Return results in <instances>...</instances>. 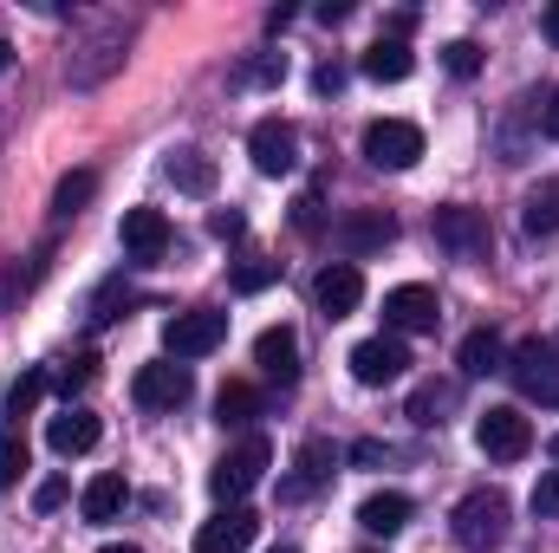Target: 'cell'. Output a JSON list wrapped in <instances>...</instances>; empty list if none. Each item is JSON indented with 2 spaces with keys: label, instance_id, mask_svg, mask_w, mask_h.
Masks as SVG:
<instances>
[{
  "label": "cell",
  "instance_id": "cell-28",
  "mask_svg": "<svg viewBox=\"0 0 559 553\" xmlns=\"http://www.w3.org/2000/svg\"><path fill=\"white\" fill-rule=\"evenodd\" d=\"M92 196H98V176H92V169H72V176H59V189H52V215L72 222Z\"/></svg>",
  "mask_w": 559,
  "mask_h": 553
},
{
  "label": "cell",
  "instance_id": "cell-1",
  "mask_svg": "<svg viewBox=\"0 0 559 553\" xmlns=\"http://www.w3.org/2000/svg\"><path fill=\"white\" fill-rule=\"evenodd\" d=\"M449 534H455V548H468V553H495L508 541V495L501 489H468L455 502V515H449Z\"/></svg>",
  "mask_w": 559,
  "mask_h": 553
},
{
  "label": "cell",
  "instance_id": "cell-35",
  "mask_svg": "<svg viewBox=\"0 0 559 553\" xmlns=\"http://www.w3.org/2000/svg\"><path fill=\"white\" fill-rule=\"evenodd\" d=\"M20 469H26V436H13V430H7V436H0V489H7V482H20Z\"/></svg>",
  "mask_w": 559,
  "mask_h": 553
},
{
  "label": "cell",
  "instance_id": "cell-42",
  "mask_svg": "<svg viewBox=\"0 0 559 553\" xmlns=\"http://www.w3.org/2000/svg\"><path fill=\"white\" fill-rule=\"evenodd\" d=\"M319 20H325V26H338V20H352V0H319Z\"/></svg>",
  "mask_w": 559,
  "mask_h": 553
},
{
  "label": "cell",
  "instance_id": "cell-8",
  "mask_svg": "<svg viewBox=\"0 0 559 553\" xmlns=\"http://www.w3.org/2000/svg\"><path fill=\"white\" fill-rule=\"evenodd\" d=\"M254 534H261V515H254L248 502H228V508H215V515L195 528V553H248Z\"/></svg>",
  "mask_w": 559,
  "mask_h": 553
},
{
  "label": "cell",
  "instance_id": "cell-21",
  "mask_svg": "<svg viewBox=\"0 0 559 553\" xmlns=\"http://www.w3.org/2000/svg\"><path fill=\"white\" fill-rule=\"evenodd\" d=\"M404 521H411V495H397V489H384V495H365V502H358V528H365V534H384V541H391Z\"/></svg>",
  "mask_w": 559,
  "mask_h": 553
},
{
  "label": "cell",
  "instance_id": "cell-41",
  "mask_svg": "<svg viewBox=\"0 0 559 553\" xmlns=\"http://www.w3.org/2000/svg\"><path fill=\"white\" fill-rule=\"evenodd\" d=\"M384 456H391V449H384L378 436H358V443H352V462H358V469H378Z\"/></svg>",
  "mask_w": 559,
  "mask_h": 553
},
{
  "label": "cell",
  "instance_id": "cell-25",
  "mask_svg": "<svg viewBox=\"0 0 559 553\" xmlns=\"http://www.w3.org/2000/svg\"><path fill=\"white\" fill-rule=\"evenodd\" d=\"M521 228H527V235H559V176H547L540 189H527V202H521Z\"/></svg>",
  "mask_w": 559,
  "mask_h": 553
},
{
  "label": "cell",
  "instance_id": "cell-27",
  "mask_svg": "<svg viewBox=\"0 0 559 553\" xmlns=\"http://www.w3.org/2000/svg\"><path fill=\"white\" fill-rule=\"evenodd\" d=\"M442 411H455V385H436V378H429V385L411 391V423H417V430H436Z\"/></svg>",
  "mask_w": 559,
  "mask_h": 553
},
{
  "label": "cell",
  "instance_id": "cell-19",
  "mask_svg": "<svg viewBox=\"0 0 559 553\" xmlns=\"http://www.w3.org/2000/svg\"><path fill=\"white\" fill-rule=\"evenodd\" d=\"M455 365H462V378H488V372H508L501 332H495V326H475V332L455 345Z\"/></svg>",
  "mask_w": 559,
  "mask_h": 553
},
{
  "label": "cell",
  "instance_id": "cell-13",
  "mask_svg": "<svg viewBox=\"0 0 559 553\" xmlns=\"http://www.w3.org/2000/svg\"><path fill=\"white\" fill-rule=\"evenodd\" d=\"M436 319H442V306H436V286H391L384 293V326L404 339V332H436Z\"/></svg>",
  "mask_w": 559,
  "mask_h": 553
},
{
  "label": "cell",
  "instance_id": "cell-16",
  "mask_svg": "<svg viewBox=\"0 0 559 553\" xmlns=\"http://www.w3.org/2000/svg\"><path fill=\"white\" fill-rule=\"evenodd\" d=\"M254 365H261L274 385H293V378H299V332H293V326H267V332L254 339Z\"/></svg>",
  "mask_w": 559,
  "mask_h": 553
},
{
  "label": "cell",
  "instance_id": "cell-36",
  "mask_svg": "<svg viewBox=\"0 0 559 553\" xmlns=\"http://www.w3.org/2000/svg\"><path fill=\"white\" fill-rule=\"evenodd\" d=\"M319 209H325V202H319V189H306V196L293 202V228H299V235H319V228H325V215H319Z\"/></svg>",
  "mask_w": 559,
  "mask_h": 553
},
{
  "label": "cell",
  "instance_id": "cell-5",
  "mask_svg": "<svg viewBox=\"0 0 559 553\" xmlns=\"http://www.w3.org/2000/svg\"><path fill=\"white\" fill-rule=\"evenodd\" d=\"M429 228H436V242H442L455 261H488V255H495L488 215H481V209H468V202H442Z\"/></svg>",
  "mask_w": 559,
  "mask_h": 553
},
{
  "label": "cell",
  "instance_id": "cell-6",
  "mask_svg": "<svg viewBox=\"0 0 559 553\" xmlns=\"http://www.w3.org/2000/svg\"><path fill=\"white\" fill-rule=\"evenodd\" d=\"M475 449H481L488 462H521V456L534 449V423L514 411V404H495V411L475 416Z\"/></svg>",
  "mask_w": 559,
  "mask_h": 553
},
{
  "label": "cell",
  "instance_id": "cell-23",
  "mask_svg": "<svg viewBox=\"0 0 559 553\" xmlns=\"http://www.w3.org/2000/svg\"><path fill=\"white\" fill-rule=\"evenodd\" d=\"M163 169H169V183H176L182 196H209V189H215V176H222V169H215V156H202V150H176Z\"/></svg>",
  "mask_w": 559,
  "mask_h": 553
},
{
  "label": "cell",
  "instance_id": "cell-22",
  "mask_svg": "<svg viewBox=\"0 0 559 553\" xmlns=\"http://www.w3.org/2000/svg\"><path fill=\"white\" fill-rule=\"evenodd\" d=\"M417 72V52L404 46V39H378L371 52H365V79H378V85H404Z\"/></svg>",
  "mask_w": 559,
  "mask_h": 553
},
{
  "label": "cell",
  "instance_id": "cell-46",
  "mask_svg": "<svg viewBox=\"0 0 559 553\" xmlns=\"http://www.w3.org/2000/svg\"><path fill=\"white\" fill-rule=\"evenodd\" d=\"M98 553H138V548H98Z\"/></svg>",
  "mask_w": 559,
  "mask_h": 553
},
{
  "label": "cell",
  "instance_id": "cell-39",
  "mask_svg": "<svg viewBox=\"0 0 559 553\" xmlns=\"http://www.w3.org/2000/svg\"><path fill=\"white\" fill-rule=\"evenodd\" d=\"M534 515H540V521H554L559 515V469H547V475L534 482Z\"/></svg>",
  "mask_w": 559,
  "mask_h": 553
},
{
  "label": "cell",
  "instance_id": "cell-29",
  "mask_svg": "<svg viewBox=\"0 0 559 553\" xmlns=\"http://www.w3.org/2000/svg\"><path fill=\"white\" fill-rule=\"evenodd\" d=\"M92 378H98V358H92V352H79V358H66V365L52 372V391H59V398L72 404V398H79V391H85Z\"/></svg>",
  "mask_w": 559,
  "mask_h": 553
},
{
  "label": "cell",
  "instance_id": "cell-2",
  "mask_svg": "<svg viewBox=\"0 0 559 553\" xmlns=\"http://www.w3.org/2000/svg\"><path fill=\"white\" fill-rule=\"evenodd\" d=\"M508 378L521 385V398L559 411V339H521L508 352Z\"/></svg>",
  "mask_w": 559,
  "mask_h": 553
},
{
  "label": "cell",
  "instance_id": "cell-7",
  "mask_svg": "<svg viewBox=\"0 0 559 553\" xmlns=\"http://www.w3.org/2000/svg\"><path fill=\"white\" fill-rule=\"evenodd\" d=\"M332 242H338L345 261H365V255H378V248L397 242V215L391 209H352V215L332 222Z\"/></svg>",
  "mask_w": 559,
  "mask_h": 553
},
{
  "label": "cell",
  "instance_id": "cell-14",
  "mask_svg": "<svg viewBox=\"0 0 559 553\" xmlns=\"http://www.w3.org/2000/svg\"><path fill=\"white\" fill-rule=\"evenodd\" d=\"M358 299H365V274H358L352 261H332V268H319V274H312V306H319L325 319L358 313Z\"/></svg>",
  "mask_w": 559,
  "mask_h": 553
},
{
  "label": "cell",
  "instance_id": "cell-15",
  "mask_svg": "<svg viewBox=\"0 0 559 553\" xmlns=\"http://www.w3.org/2000/svg\"><path fill=\"white\" fill-rule=\"evenodd\" d=\"M248 156H254L261 176H286V169L299 163V131L280 125V118H261V125L248 131Z\"/></svg>",
  "mask_w": 559,
  "mask_h": 553
},
{
  "label": "cell",
  "instance_id": "cell-32",
  "mask_svg": "<svg viewBox=\"0 0 559 553\" xmlns=\"http://www.w3.org/2000/svg\"><path fill=\"white\" fill-rule=\"evenodd\" d=\"M46 385H52L46 372H20V385L7 391V416H26L33 404H39V398H46Z\"/></svg>",
  "mask_w": 559,
  "mask_h": 553
},
{
  "label": "cell",
  "instance_id": "cell-3",
  "mask_svg": "<svg viewBox=\"0 0 559 553\" xmlns=\"http://www.w3.org/2000/svg\"><path fill=\"white\" fill-rule=\"evenodd\" d=\"M222 339H228V313H215V306H189V313H176V319L163 326V352H169V365L209 358Z\"/></svg>",
  "mask_w": 559,
  "mask_h": 553
},
{
  "label": "cell",
  "instance_id": "cell-12",
  "mask_svg": "<svg viewBox=\"0 0 559 553\" xmlns=\"http://www.w3.org/2000/svg\"><path fill=\"white\" fill-rule=\"evenodd\" d=\"M131 398H138L143 411H182V404H189V372H182V365H169V358L138 365Z\"/></svg>",
  "mask_w": 559,
  "mask_h": 553
},
{
  "label": "cell",
  "instance_id": "cell-43",
  "mask_svg": "<svg viewBox=\"0 0 559 553\" xmlns=\"http://www.w3.org/2000/svg\"><path fill=\"white\" fill-rule=\"evenodd\" d=\"M540 131H547V138L559 143V92H554V98H547V111H540Z\"/></svg>",
  "mask_w": 559,
  "mask_h": 553
},
{
  "label": "cell",
  "instance_id": "cell-26",
  "mask_svg": "<svg viewBox=\"0 0 559 553\" xmlns=\"http://www.w3.org/2000/svg\"><path fill=\"white\" fill-rule=\"evenodd\" d=\"M254 416H261V391H254V385H241V378L222 385V398H215V423H222V430H248Z\"/></svg>",
  "mask_w": 559,
  "mask_h": 553
},
{
  "label": "cell",
  "instance_id": "cell-40",
  "mask_svg": "<svg viewBox=\"0 0 559 553\" xmlns=\"http://www.w3.org/2000/svg\"><path fill=\"white\" fill-rule=\"evenodd\" d=\"M312 92H319V98H338V92H345V66H338V59H325V66L312 72Z\"/></svg>",
  "mask_w": 559,
  "mask_h": 553
},
{
  "label": "cell",
  "instance_id": "cell-31",
  "mask_svg": "<svg viewBox=\"0 0 559 553\" xmlns=\"http://www.w3.org/2000/svg\"><path fill=\"white\" fill-rule=\"evenodd\" d=\"M131 299H138V293L124 286V274H118V280H105V286L92 293V326H111V319H118V313H124Z\"/></svg>",
  "mask_w": 559,
  "mask_h": 553
},
{
  "label": "cell",
  "instance_id": "cell-30",
  "mask_svg": "<svg viewBox=\"0 0 559 553\" xmlns=\"http://www.w3.org/2000/svg\"><path fill=\"white\" fill-rule=\"evenodd\" d=\"M286 79V52H254L235 66V85H280Z\"/></svg>",
  "mask_w": 559,
  "mask_h": 553
},
{
  "label": "cell",
  "instance_id": "cell-20",
  "mask_svg": "<svg viewBox=\"0 0 559 553\" xmlns=\"http://www.w3.org/2000/svg\"><path fill=\"white\" fill-rule=\"evenodd\" d=\"M124 502H131V482H124V475H92L79 508H85V521H92V528H105V521H118V515H124Z\"/></svg>",
  "mask_w": 559,
  "mask_h": 553
},
{
  "label": "cell",
  "instance_id": "cell-44",
  "mask_svg": "<svg viewBox=\"0 0 559 553\" xmlns=\"http://www.w3.org/2000/svg\"><path fill=\"white\" fill-rule=\"evenodd\" d=\"M547 39H554V46H559V0H554V7H547Z\"/></svg>",
  "mask_w": 559,
  "mask_h": 553
},
{
  "label": "cell",
  "instance_id": "cell-18",
  "mask_svg": "<svg viewBox=\"0 0 559 553\" xmlns=\"http://www.w3.org/2000/svg\"><path fill=\"white\" fill-rule=\"evenodd\" d=\"M124 66V39L111 33V39H98V46H85V52H72V66H66V79L85 92V85H105L111 72Z\"/></svg>",
  "mask_w": 559,
  "mask_h": 553
},
{
  "label": "cell",
  "instance_id": "cell-38",
  "mask_svg": "<svg viewBox=\"0 0 559 553\" xmlns=\"http://www.w3.org/2000/svg\"><path fill=\"white\" fill-rule=\"evenodd\" d=\"M66 495H72V482H66V475H46V482L33 489V508L52 515V508H66Z\"/></svg>",
  "mask_w": 559,
  "mask_h": 553
},
{
  "label": "cell",
  "instance_id": "cell-24",
  "mask_svg": "<svg viewBox=\"0 0 559 553\" xmlns=\"http://www.w3.org/2000/svg\"><path fill=\"white\" fill-rule=\"evenodd\" d=\"M325 482H332V443H319V436H312V443L299 449V475L286 482V502H306V495H312V489H325Z\"/></svg>",
  "mask_w": 559,
  "mask_h": 553
},
{
  "label": "cell",
  "instance_id": "cell-11",
  "mask_svg": "<svg viewBox=\"0 0 559 553\" xmlns=\"http://www.w3.org/2000/svg\"><path fill=\"white\" fill-rule=\"evenodd\" d=\"M118 242H124V255H131L138 268H156V261L169 255V215H163V209H124Z\"/></svg>",
  "mask_w": 559,
  "mask_h": 553
},
{
  "label": "cell",
  "instance_id": "cell-33",
  "mask_svg": "<svg viewBox=\"0 0 559 553\" xmlns=\"http://www.w3.org/2000/svg\"><path fill=\"white\" fill-rule=\"evenodd\" d=\"M442 66H449V79H475L481 72V46L475 39H449L442 46Z\"/></svg>",
  "mask_w": 559,
  "mask_h": 553
},
{
  "label": "cell",
  "instance_id": "cell-37",
  "mask_svg": "<svg viewBox=\"0 0 559 553\" xmlns=\"http://www.w3.org/2000/svg\"><path fill=\"white\" fill-rule=\"evenodd\" d=\"M209 235H215V242H241V235H248V215H241V209H215V215H209Z\"/></svg>",
  "mask_w": 559,
  "mask_h": 553
},
{
  "label": "cell",
  "instance_id": "cell-9",
  "mask_svg": "<svg viewBox=\"0 0 559 553\" xmlns=\"http://www.w3.org/2000/svg\"><path fill=\"white\" fill-rule=\"evenodd\" d=\"M411 372V345L397 339V332H378V339H365V345H352V378L358 385H397Z\"/></svg>",
  "mask_w": 559,
  "mask_h": 553
},
{
  "label": "cell",
  "instance_id": "cell-34",
  "mask_svg": "<svg viewBox=\"0 0 559 553\" xmlns=\"http://www.w3.org/2000/svg\"><path fill=\"white\" fill-rule=\"evenodd\" d=\"M280 280V261H241L235 268V293H267Z\"/></svg>",
  "mask_w": 559,
  "mask_h": 553
},
{
  "label": "cell",
  "instance_id": "cell-4",
  "mask_svg": "<svg viewBox=\"0 0 559 553\" xmlns=\"http://www.w3.org/2000/svg\"><path fill=\"white\" fill-rule=\"evenodd\" d=\"M267 462H274V443H267V436H241V443L209 469V489L222 495V508H228V502H241V495L267 475Z\"/></svg>",
  "mask_w": 559,
  "mask_h": 553
},
{
  "label": "cell",
  "instance_id": "cell-10",
  "mask_svg": "<svg viewBox=\"0 0 559 553\" xmlns=\"http://www.w3.org/2000/svg\"><path fill=\"white\" fill-rule=\"evenodd\" d=\"M423 156V131L411 118H378V125H365V163H378V169H411Z\"/></svg>",
  "mask_w": 559,
  "mask_h": 553
},
{
  "label": "cell",
  "instance_id": "cell-48",
  "mask_svg": "<svg viewBox=\"0 0 559 553\" xmlns=\"http://www.w3.org/2000/svg\"><path fill=\"white\" fill-rule=\"evenodd\" d=\"M274 553H293V548H274Z\"/></svg>",
  "mask_w": 559,
  "mask_h": 553
},
{
  "label": "cell",
  "instance_id": "cell-47",
  "mask_svg": "<svg viewBox=\"0 0 559 553\" xmlns=\"http://www.w3.org/2000/svg\"><path fill=\"white\" fill-rule=\"evenodd\" d=\"M554 462H559V436H554Z\"/></svg>",
  "mask_w": 559,
  "mask_h": 553
},
{
  "label": "cell",
  "instance_id": "cell-17",
  "mask_svg": "<svg viewBox=\"0 0 559 553\" xmlns=\"http://www.w3.org/2000/svg\"><path fill=\"white\" fill-rule=\"evenodd\" d=\"M46 443H52V456H85V449H98V416L85 404H66L46 423Z\"/></svg>",
  "mask_w": 559,
  "mask_h": 553
},
{
  "label": "cell",
  "instance_id": "cell-45",
  "mask_svg": "<svg viewBox=\"0 0 559 553\" xmlns=\"http://www.w3.org/2000/svg\"><path fill=\"white\" fill-rule=\"evenodd\" d=\"M7 66H13V46H7V39H0V72H7Z\"/></svg>",
  "mask_w": 559,
  "mask_h": 553
}]
</instances>
